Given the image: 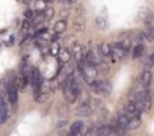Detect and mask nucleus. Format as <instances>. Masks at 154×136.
Returning a JSON list of instances; mask_svg holds the SVG:
<instances>
[{
    "mask_svg": "<svg viewBox=\"0 0 154 136\" xmlns=\"http://www.w3.org/2000/svg\"><path fill=\"white\" fill-rule=\"evenodd\" d=\"M79 70H80V74H82V77H83V80L86 83L91 85L97 79V66L91 65L89 62H86L85 57L79 59Z\"/></svg>",
    "mask_w": 154,
    "mask_h": 136,
    "instance_id": "obj_1",
    "label": "nucleus"
},
{
    "mask_svg": "<svg viewBox=\"0 0 154 136\" xmlns=\"http://www.w3.org/2000/svg\"><path fill=\"white\" fill-rule=\"evenodd\" d=\"M6 94H8V101L15 106L18 103V88L15 86V79L14 77L6 85Z\"/></svg>",
    "mask_w": 154,
    "mask_h": 136,
    "instance_id": "obj_2",
    "label": "nucleus"
},
{
    "mask_svg": "<svg viewBox=\"0 0 154 136\" xmlns=\"http://www.w3.org/2000/svg\"><path fill=\"white\" fill-rule=\"evenodd\" d=\"M62 89H63V97H65V100H66L68 103H74V101L77 100V97H79V95H77V94L74 92L72 86H71V82H69V76H68V77L65 79Z\"/></svg>",
    "mask_w": 154,
    "mask_h": 136,
    "instance_id": "obj_3",
    "label": "nucleus"
},
{
    "mask_svg": "<svg viewBox=\"0 0 154 136\" xmlns=\"http://www.w3.org/2000/svg\"><path fill=\"white\" fill-rule=\"evenodd\" d=\"M128 121H130V115H127V113H125L124 110L118 112V115H116V119H115V122H116V125L119 127V130H121L122 133L128 130Z\"/></svg>",
    "mask_w": 154,
    "mask_h": 136,
    "instance_id": "obj_4",
    "label": "nucleus"
},
{
    "mask_svg": "<svg viewBox=\"0 0 154 136\" xmlns=\"http://www.w3.org/2000/svg\"><path fill=\"white\" fill-rule=\"evenodd\" d=\"M9 118V109H8V100L3 94H0V124L6 122Z\"/></svg>",
    "mask_w": 154,
    "mask_h": 136,
    "instance_id": "obj_5",
    "label": "nucleus"
},
{
    "mask_svg": "<svg viewBox=\"0 0 154 136\" xmlns=\"http://www.w3.org/2000/svg\"><path fill=\"white\" fill-rule=\"evenodd\" d=\"M91 86H92V89H94V92H103V94H106V95H109V92H110V85L107 83V82H104V80H94L92 83H91Z\"/></svg>",
    "mask_w": 154,
    "mask_h": 136,
    "instance_id": "obj_6",
    "label": "nucleus"
},
{
    "mask_svg": "<svg viewBox=\"0 0 154 136\" xmlns=\"http://www.w3.org/2000/svg\"><path fill=\"white\" fill-rule=\"evenodd\" d=\"M110 51H112L113 57H116V59H124V57L127 56V53H128V48H125L124 45H121L119 42H116V44H112V45H110Z\"/></svg>",
    "mask_w": 154,
    "mask_h": 136,
    "instance_id": "obj_7",
    "label": "nucleus"
},
{
    "mask_svg": "<svg viewBox=\"0 0 154 136\" xmlns=\"http://www.w3.org/2000/svg\"><path fill=\"white\" fill-rule=\"evenodd\" d=\"M85 60L89 62L91 65H95V66H97V65H100V62H101V54H100V51H98L97 48H92V50L88 51Z\"/></svg>",
    "mask_w": 154,
    "mask_h": 136,
    "instance_id": "obj_8",
    "label": "nucleus"
},
{
    "mask_svg": "<svg viewBox=\"0 0 154 136\" xmlns=\"http://www.w3.org/2000/svg\"><path fill=\"white\" fill-rule=\"evenodd\" d=\"M124 112L127 113V115H130V116H140V109L137 107V104L133 101V100H130V101H127L125 103V106H124Z\"/></svg>",
    "mask_w": 154,
    "mask_h": 136,
    "instance_id": "obj_9",
    "label": "nucleus"
},
{
    "mask_svg": "<svg viewBox=\"0 0 154 136\" xmlns=\"http://www.w3.org/2000/svg\"><path fill=\"white\" fill-rule=\"evenodd\" d=\"M151 82H152V74H151V71H149V70L142 71V74L139 76V83H140L142 86H145V88H149Z\"/></svg>",
    "mask_w": 154,
    "mask_h": 136,
    "instance_id": "obj_10",
    "label": "nucleus"
},
{
    "mask_svg": "<svg viewBox=\"0 0 154 136\" xmlns=\"http://www.w3.org/2000/svg\"><path fill=\"white\" fill-rule=\"evenodd\" d=\"M83 128H85V124H83L82 121H75V122L71 124V127H69V133L74 134V136L82 134V133H83Z\"/></svg>",
    "mask_w": 154,
    "mask_h": 136,
    "instance_id": "obj_11",
    "label": "nucleus"
},
{
    "mask_svg": "<svg viewBox=\"0 0 154 136\" xmlns=\"http://www.w3.org/2000/svg\"><path fill=\"white\" fill-rule=\"evenodd\" d=\"M57 59L62 62V63H66V62H69V59H71V50H66V48H60L59 51H57Z\"/></svg>",
    "mask_w": 154,
    "mask_h": 136,
    "instance_id": "obj_12",
    "label": "nucleus"
},
{
    "mask_svg": "<svg viewBox=\"0 0 154 136\" xmlns=\"http://www.w3.org/2000/svg\"><path fill=\"white\" fill-rule=\"evenodd\" d=\"M77 115H82V116H89L92 113V109L89 107L88 103H82V106H79V109L75 110Z\"/></svg>",
    "mask_w": 154,
    "mask_h": 136,
    "instance_id": "obj_13",
    "label": "nucleus"
},
{
    "mask_svg": "<svg viewBox=\"0 0 154 136\" xmlns=\"http://www.w3.org/2000/svg\"><path fill=\"white\" fill-rule=\"evenodd\" d=\"M145 54V45L143 44H136L134 48H133V59H139V57H143Z\"/></svg>",
    "mask_w": 154,
    "mask_h": 136,
    "instance_id": "obj_14",
    "label": "nucleus"
},
{
    "mask_svg": "<svg viewBox=\"0 0 154 136\" xmlns=\"http://www.w3.org/2000/svg\"><path fill=\"white\" fill-rule=\"evenodd\" d=\"M66 27H68V23H66V20H59V21H56L54 23V33H63L65 30H66Z\"/></svg>",
    "mask_w": 154,
    "mask_h": 136,
    "instance_id": "obj_15",
    "label": "nucleus"
},
{
    "mask_svg": "<svg viewBox=\"0 0 154 136\" xmlns=\"http://www.w3.org/2000/svg\"><path fill=\"white\" fill-rule=\"evenodd\" d=\"M98 51H100L101 57H110V56H112V51H110V44H107V42H103V44L100 45Z\"/></svg>",
    "mask_w": 154,
    "mask_h": 136,
    "instance_id": "obj_16",
    "label": "nucleus"
},
{
    "mask_svg": "<svg viewBox=\"0 0 154 136\" xmlns=\"http://www.w3.org/2000/svg\"><path fill=\"white\" fill-rule=\"evenodd\" d=\"M59 50H60V47H59V42H56V41H53V42H51V45H50V54H53V56H56Z\"/></svg>",
    "mask_w": 154,
    "mask_h": 136,
    "instance_id": "obj_17",
    "label": "nucleus"
},
{
    "mask_svg": "<svg viewBox=\"0 0 154 136\" xmlns=\"http://www.w3.org/2000/svg\"><path fill=\"white\" fill-rule=\"evenodd\" d=\"M53 15H54V11H53V8H51V6H47V8H45V11H44V17H45V20H50V18H53Z\"/></svg>",
    "mask_w": 154,
    "mask_h": 136,
    "instance_id": "obj_18",
    "label": "nucleus"
},
{
    "mask_svg": "<svg viewBox=\"0 0 154 136\" xmlns=\"http://www.w3.org/2000/svg\"><path fill=\"white\" fill-rule=\"evenodd\" d=\"M100 125H101L100 122H97V124H92V125H91V128H89V130H86V133H88V134H97V133H98V128H100Z\"/></svg>",
    "mask_w": 154,
    "mask_h": 136,
    "instance_id": "obj_19",
    "label": "nucleus"
},
{
    "mask_svg": "<svg viewBox=\"0 0 154 136\" xmlns=\"http://www.w3.org/2000/svg\"><path fill=\"white\" fill-rule=\"evenodd\" d=\"M97 26H98L100 29H106V26H107V20H106L104 17H98V18H97Z\"/></svg>",
    "mask_w": 154,
    "mask_h": 136,
    "instance_id": "obj_20",
    "label": "nucleus"
},
{
    "mask_svg": "<svg viewBox=\"0 0 154 136\" xmlns=\"http://www.w3.org/2000/svg\"><path fill=\"white\" fill-rule=\"evenodd\" d=\"M47 98H48V95H47L45 92H41V91H39V92L36 94V101H38V103H44V101H47Z\"/></svg>",
    "mask_w": 154,
    "mask_h": 136,
    "instance_id": "obj_21",
    "label": "nucleus"
},
{
    "mask_svg": "<svg viewBox=\"0 0 154 136\" xmlns=\"http://www.w3.org/2000/svg\"><path fill=\"white\" fill-rule=\"evenodd\" d=\"M29 27H30L29 21H24V23H23V26H21V30H23L24 33H27V32H29Z\"/></svg>",
    "mask_w": 154,
    "mask_h": 136,
    "instance_id": "obj_22",
    "label": "nucleus"
},
{
    "mask_svg": "<svg viewBox=\"0 0 154 136\" xmlns=\"http://www.w3.org/2000/svg\"><path fill=\"white\" fill-rule=\"evenodd\" d=\"M44 33H47V29H45V27H41V29L36 32V36H39V35H44Z\"/></svg>",
    "mask_w": 154,
    "mask_h": 136,
    "instance_id": "obj_23",
    "label": "nucleus"
},
{
    "mask_svg": "<svg viewBox=\"0 0 154 136\" xmlns=\"http://www.w3.org/2000/svg\"><path fill=\"white\" fill-rule=\"evenodd\" d=\"M24 15H26V18H27V20L33 18V12H32V11H26V14H24Z\"/></svg>",
    "mask_w": 154,
    "mask_h": 136,
    "instance_id": "obj_24",
    "label": "nucleus"
},
{
    "mask_svg": "<svg viewBox=\"0 0 154 136\" xmlns=\"http://www.w3.org/2000/svg\"><path fill=\"white\" fill-rule=\"evenodd\" d=\"M68 2H69V3H74V2H75V0H68Z\"/></svg>",
    "mask_w": 154,
    "mask_h": 136,
    "instance_id": "obj_25",
    "label": "nucleus"
},
{
    "mask_svg": "<svg viewBox=\"0 0 154 136\" xmlns=\"http://www.w3.org/2000/svg\"><path fill=\"white\" fill-rule=\"evenodd\" d=\"M23 2H26V3H29V2H30V0H23Z\"/></svg>",
    "mask_w": 154,
    "mask_h": 136,
    "instance_id": "obj_26",
    "label": "nucleus"
}]
</instances>
